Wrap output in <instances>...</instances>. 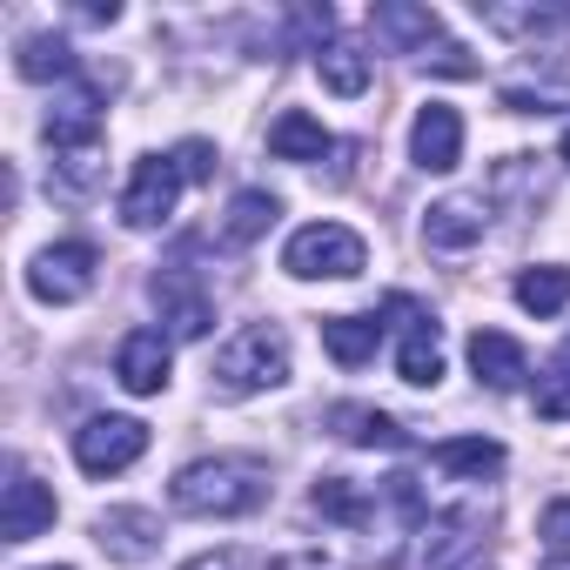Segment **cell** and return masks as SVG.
<instances>
[{
    "label": "cell",
    "mask_w": 570,
    "mask_h": 570,
    "mask_svg": "<svg viewBox=\"0 0 570 570\" xmlns=\"http://www.w3.org/2000/svg\"><path fill=\"white\" fill-rule=\"evenodd\" d=\"M168 503L188 517H248L268 503V463L262 456H202L175 476Z\"/></svg>",
    "instance_id": "1"
},
{
    "label": "cell",
    "mask_w": 570,
    "mask_h": 570,
    "mask_svg": "<svg viewBox=\"0 0 570 570\" xmlns=\"http://www.w3.org/2000/svg\"><path fill=\"white\" fill-rule=\"evenodd\" d=\"M215 383L228 396H248V390H275L289 383V336L275 323H248L222 356H215Z\"/></svg>",
    "instance_id": "2"
},
{
    "label": "cell",
    "mask_w": 570,
    "mask_h": 570,
    "mask_svg": "<svg viewBox=\"0 0 570 570\" xmlns=\"http://www.w3.org/2000/svg\"><path fill=\"white\" fill-rule=\"evenodd\" d=\"M363 262H370V248H363V235L343 228V222H309V228L289 235V248H282V268L303 275V282H316V275L350 282V275H363Z\"/></svg>",
    "instance_id": "3"
},
{
    "label": "cell",
    "mask_w": 570,
    "mask_h": 570,
    "mask_svg": "<svg viewBox=\"0 0 570 570\" xmlns=\"http://www.w3.org/2000/svg\"><path fill=\"white\" fill-rule=\"evenodd\" d=\"M383 316L403 330V356H396L403 383L436 390V383H443V330L430 323V309H423V303H410V296H390V303H383Z\"/></svg>",
    "instance_id": "4"
},
{
    "label": "cell",
    "mask_w": 570,
    "mask_h": 570,
    "mask_svg": "<svg viewBox=\"0 0 570 570\" xmlns=\"http://www.w3.org/2000/svg\"><path fill=\"white\" fill-rule=\"evenodd\" d=\"M141 450H148V423H135V416H88L75 430V463L88 476H115V470L141 463Z\"/></svg>",
    "instance_id": "5"
},
{
    "label": "cell",
    "mask_w": 570,
    "mask_h": 570,
    "mask_svg": "<svg viewBox=\"0 0 570 570\" xmlns=\"http://www.w3.org/2000/svg\"><path fill=\"white\" fill-rule=\"evenodd\" d=\"M155 309H161V323L175 330V336H208L215 330V296L202 289V275L188 268V262H168L161 275H155Z\"/></svg>",
    "instance_id": "6"
},
{
    "label": "cell",
    "mask_w": 570,
    "mask_h": 570,
    "mask_svg": "<svg viewBox=\"0 0 570 570\" xmlns=\"http://www.w3.org/2000/svg\"><path fill=\"white\" fill-rule=\"evenodd\" d=\"M175 195H181V168L175 155H141L135 161V181L121 195V222L128 228H161L175 215Z\"/></svg>",
    "instance_id": "7"
},
{
    "label": "cell",
    "mask_w": 570,
    "mask_h": 570,
    "mask_svg": "<svg viewBox=\"0 0 570 570\" xmlns=\"http://www.w3.org/2000/svg\"><path fill=\"white\" fill-rule=\"evenodd\" d=\"M28 289H35L41 303H81V296L95 289V248H88V242H55V248H41L35 268H28Z\"/></svg>",
    "instance_id": "8"
},
{
    "label": "cell",
    "mask_w": 570,
    "mask_h": 570,
    "mask_svg": "<svg viewBox=\"0 0 570 570\" xmlns=\"http://www.w3.org/2000/svg\"><path fill=\"white\" fill-rule=\"evenodd\" d=\"M410 155H416V168L450 175V168L463 161V115L443 108V101H430V108L416 115V128H410Z\"/></svg>",
    "instance_id": "9"
},
{
    "label": "cell",
    "mask_w": 570,
    "mask_h": 570,
    "mask_svg": "<svg viewBox=\"0 0 570 570\" xmlns=\"http://www.w3.org/2000/svg\"><path fill=\"white\" fill-rule=\"evenodd\" d=\"M370 28H376V41L410 48V55H423V61H430V48H436V55L450 48V41H443V21H436L430 8H410V0H383V8H370Z\"/></svg>",
    "instance_id": "10"
},
{
    "label": "cell",
    "mask_w": 570,
    "mask_h": 570,
    "mask_svg": "<svg viewBox=\"0 0 570 570\" xmlns=\"http://www.w3.org/2000/svg\"><path fill=\"white\" fill-rule=\"evenodd\" d=\"M115 376L135 396H161V383H168V336L161 330H128L121 350H115Z\"/></svg>",
    "instance_id": "11"
},
{
    "label": "cell",
    "mask_w": 570,
    "mask_h": 570,
    "mask_svg": "<svg viewBox=\"0 0 570 570\" xmlns=\"http://www.w3.org/2000/svg\"><path fill=\"white\" fill-rule=\"evenodd\" d=\"M155 537H161L155 510H101V517H95V543H101L115 563H148V557H155Z\"/></svg>",
    "instance_id": "12"
},
{
    "label": "cell",
    "mask_w": 570,
    "mask_h": 570,
    "mask_svg": "<svg viewBox=\"0 0 570 570\" xmlns=\"http://www.w3.org/2000/svg\"><path fill=\"white\" fill-rule=\"evenodd\" d=\"M48 523H55V490H48V483H35V476L14 463L8 510H0V537H8V543H28V537H41Z\"/></svg>",
    "instance_id": "13"
},
{
    "label": "cell",
    "mask_w": 570,
    "mask_h": 570,
    "mask_svg": "<svg viewBox=\"0 0 570 570\" xmlns=\"http://www.w3.org/2000/svg\"><path fill=\"white\" fill-rule=\"evenodd\" d=\"M323 423H330L343 443H356V450H410V430H403L396 416L370 410V403H336Z\"/></svg>",
    "instance_id": "14"
},
{
    "label": "cell",
    "mask_w": 570,
    "mask_h": 570,
    "mask_svg": "<svg viewBox=\"0 0 570 570\" xmlns=\"http://www.w3.org/2000/svg\"><path fill=\"white\" fill-rule=\"evenodd\" d=\"M470 370H476V383H490V390H517V383L530 376L523 343H510L503 330H476V336H470Z\"/></svg>",
    "instance_id": "15"
},
{
    "label": "cell",
    "mask_w": 570,
    "mask_h": 570,
    "mask_svg": "<svg viewBox=\"0 0 570 570\" xmlns=\"http://www.w3.org/2000/svg\"><path fill=\"white\" fill-rule=\"evenodd\" d=\"M423 242H430V248H476V242H483V202H470V195L436 202V208L423 215Z\"/></svg>",
    "instance_id": "16"
},
{
    "label": "cell",
    "mask_w": 570,
    "mask_h": 570,
    "mask_svg": "<svg viewBox=\"0 0 570 570\" xmlns=\"http://www.w3.org/2000/svg\"><path fill=\"white\" fill-rule=\"evenodd\" d=\"M268 155H275V161H323V155H330V128H323L316 115L289 108V115L268 121Z\"/></svg>",
    "instance_id": "17"
},
{
    "label": "cell",
    "mask_w": 570,
    "mask_h": 570,
    "mask_svg": "<svg viewBox=\"0 0 570 570\" xmlns=\"http://www.w3.org/2000/svg\"><path fill=\"white\" fill-rule=\"evenodd\" d=\"M430 570H490V543L476 537V517H443L436 523Z\"/></svg>",
    "instance_id": "18"
},
{
    "label": "cell",
    "mask_w": 570,
    "mask_h": 570,
    "mask_svg": "<svg viewBox=\"0 0 570 570\" xmlns=\"http://www.w3.org/2000/svg\"><path fill=\"white\" fill-rule=\"evenodd\" d=\"M383 343V323L376 316H323V350L343 363V370H363Z\"/></svg>",
    "instance_id": "19"
},
{
    "label": "cell",
    "mask_w": 570,
    "mask_h": 570,
    "mask_svg": "<svg viewBox=\"0 0 570 570\" xmlns=\"http://www.w3.org/2000/svg\"><path fill=\"white\" fill-rule=\"evenodd\" d=\"M430 463H436L443 476H470V483H483V476L503 470V443H490V436H450V443L430 450Z\"/></svg>",
    "instance_id": "20"
},
{
    "label": "cell",
    "mask_w": 570,
    "mask_h": 570,
    "mask_svg": "<svg viewBox=\"0 0 570 570\" xmlns=\"http://www.w3.org/2000/svg\"><path fill=\"white\" fill-rule=\"evenodd\" d=\"M275 215H282V202H275L268 188H242V195L228 202V222H222V242H228V248H248V242H262V235L275 228Z\"/></svg>",
    "instance_id": "21"
},
{
    "label": "cell",
    "mask_w": 570,
    "mask_h": 570,
    "mask_svg": "<svg viewBox=\"0 0 570 570\" xmlns=\"http://www.w3.org/2000/svg\"><path fill=\"white\" fill-rule=\"evenodd\" d=\"M517 303H523L530 316H563V309H570V268H557V262L523 268V275H517Z\"/></svg>",
    "instance_id": "22"
},
{
    "label": "cell",
    "mask_w": 570,
    "mask_h": 570,
    "mask_svg": "<svg viewBox=\"0 0 570 570\" xmlns=\"http://www.w3.org/2000/svg\"><path fill=\"white\" fill-rule=\"evenodd\" d=\"M316 75H323V88H330V95H343V101H350V95H363V88H370V55H363V48H350V41H330V48L316 55Z\"/></svg>",
    "instance_id": "23"
},
{
    "label": "cell",
    "mask_w": 570,
    "mask_h": 570,
    "mask_svg": "<svg viewBox=\"0 0 570 570\" xmlns=\"http://www.w3.org/2000/svg\"><path fill=\"white\" fill-rule=\"evenodd\" d=\"M14 68H21V81H68V75H75V55H68V41H55V35H28L21 55H14Z\"/></svg>",
    "instance_id": "24"
},
{
    "label": "cell",
    "mask_w": 570,
    "mask_h": 570,
    "mask_svg": "<svg viewBox=\"0 0 570 570\" xmlns=\"http://www.w3.org/2000/svg\"><path fill=\"white\" fill-rule=\"evenodd\" d=\"M537 416L543 423H570V363H557V370L537 376Z\"/></svg>",
    "instance_id": "25"
},
{
    "label": "cell",
    "mask_w": 570,
    "mask_h": 570,
    "mask_svg": "<svg viewBox=\"0 0 570 570\" xmlns=\"http://www.w3.org/2000/svg\"><path fill=\"white\" fill-rule=\"evenodd\" d=\"M537 537H543V557H550V563H570V497H557V503L537 517Z\"/></svg>",
    "instance_id": "26"
},
{
    "label": "cell",
    "mask_w": 570,
    "mask_h": 570,
    "mask_svg": "<svg viewBox=\"0 0 570 570\" xmlns=\"http://www.w3.org/2000/svg\"><path fill=\"white\" fill-rule=\"evenodd\" d=\"M503 108L510 115H557V108H570V88H503Z\"/></svg>",
    "instance_id": "27"
},
{
    "label": "cell",
    "mask_w": 570,
    "mask_h": 570,
    "mask_svg": "<svg viewBox=\"0 0 570 570\" xmlns=\"http://www.w3.org/2000/svg\"><path fill=\"white\" fill-rule=\"evenodd\" d=\"M175 168H181V181H215V141H181Z\"/></svg>",
    "instance_id": "28"
},
{
    "label": "cell",
    "mask_w": 570,
    "mask_h": 570,
    "mask_svg": "<svg viewBox=\"0 0 570 570\" xmlns=\"http://www.w3.org/2000/svg\"><path fill=\"white\" fill-rule=\"evenodd\" d=\"M188 570H242V557H195Z\"/></svg>",
    "instance_id": "29"
},
{
    "label": "cell",
    "mask_w": 570,
    "mask_h": 570,
    "mask_svg": "<svg viewBox=\"0 0 570 570\" xmlns=\"http://www.w3.org/2000/svg\"><path fill=\"white\" fill-rule=\"evenodd\" d=\"M563 161H570V135H563Z\"/></svg>",
    "instance_id": "30"
},
{
    "label": "cell",
    "mask_w": 570,
    "mask_h": 570,
    "mask_svg": "<svg viewBox=\"0 0 570 570\" xmlns=\"http://www.w3.org/2000/svg\"><path fill=\"white\" fill-rule=\"evenodd\" d=\"M563 363H570V343H563Z\"/></svg>",
    "instance_id": "31"
},
{
    "label": "cell",
    "mask_w": 570,
    "mask_h": 570,
    "mask_svg": "<svg viewBox=\"0 0 570 570\" xmlns=\"http://www.w3.org/2000/svg\"><path fill=\"white\" fill-rule=\"evenodd\" d=\"M48 570H68V563H48Z\"/></svg>",
    "instance_id": "32"
}]
</instances>
